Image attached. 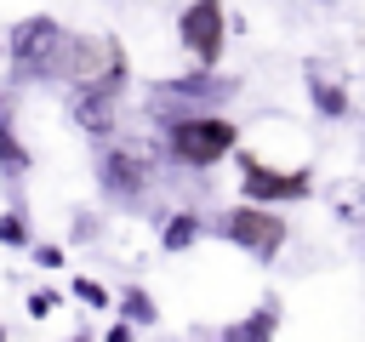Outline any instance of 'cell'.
Masks as SVG:
<instances>
[{
  "label": "cell",
  "instance_id": "cb8c5ba5",
  "mask_svg": "<svg viewBox=\"0 0 365 342\" xmlns=\"http://www.w3.org/2000/svg\"><path fill=\"white\" fill-rule=\"evenodd\" d=\"M0 63H6V34H0Z\"/></svg>",
  "mask_w": 365,
  "mask_h": 342
},
{
  "label": "cell",
  "instance_id": "2e32d148",
  "mask_svg": "<svg viewBox=\"0 0 365 342\" xmlns=\"http://www.w3.org/2000/svg\"><path fill=\"white\" fill-rule=\"evenodd\" d=\"M34 228H29V211L23 205H6L0 211V251H34Z\"/></svg>",
  "mask_w": 365,
  "mask_h": 342
},
{
  "label": "cell",
  "instance_id": "7402d4cb",
  "mask_svg": "<svg viewBox=\"0 0 365 342\" xmlns=\"http://www.w3.org/2000/svg\"><path fill=\"white\" fill-rule=\"evenodd\" d=\"M68 342H103V336H91V331H74V336H68Z\"/></svg>",
  "mask_w": 365,
  "mask_h": 342
},
{
  "label": "cell",
  "instance_id": "4fadbf2b",
  "mask_svg": "<svg viewBox=\"0 0 365 342\" xmlns=\"http://www.w3.org/2000/svg\"><path fill=\"white\" fill-rule=\"evenodd\" d=\"M205 234H211V217H205V211H194V205H177V211H165V217H160V251H165V256L194 251Z\"/></svg>",
  "mask_w": 365,
  "mask_h": 342
},
{
  "label": "cell",
  "instance_id": "484cf974",
  "mask_svg": "<svg viewBox=\"0 0 365 342\" xmlns=\"http://www.w3.org/2000/svg\"><path fill=\"white\" fill-rule=\"evenodd\" d=\"M359 274H365V251H359Z\"/></svg>",
  "mask_w": 365,
  "mask_h": 342
},
{
  "label": "cell",
  "instance_id": "e0dca14e",
  "mask_svg": "<svg viewBox=\"0 0 365 342\" xmlns=\"http://www.w3.org/2000/svg\"><path fill=\"white\" fill-rule=\"evenodd\" d=\"M68 296L86 302V308H114V302H120V291H108V285L91 279V274H74V279H68Z\"/></svg>",
  "mask_w": 365,
  "mask_h": 342
},
{
  "label": "cell",
  "instance_id": "44dd1931",
  "mask_svg": "<svg viewBox=\"0 0 365 342\" xmlns=\"http://www.w3.org/2000/svg\"><path fill=\"white\" fill-rule=\"evenodd\" d=\"M103 342H137V325H125V319H114V325L103 331Z\"/></svg>",
  "mask_w": 365,
  "mask_h": 342
},
{
  "label": "cell",
  "instance_id": "8fae6325",
  "mask_svg": "<svg viewBox=\"0 0 365 342\" xmlns=\"http://www.w3.org/2000/svg\"><path fill=\"white\" fill-rule=\"evenodd\" d=\"M319 205H325L331 222H342V228H365V177H359V171H336V177H325V182H319Z\"/></svg>",
  "mask_w": 365,
  "mask_h": 342
},
{
  "label": "cell",
  "instance_id": "603a6c76",
  "mask_svg": "<svg viewBox=\"0 0 365 342\" xmlns=\"http://www.w3.org/2000/svg\"><path fill=\"white\" fill-rule=\"evenodd\" d=\"M0 120H11V103H6V91H0Z\"/></svg>",
  "mask_w": 365,
  "mask_h": 342
},
{
  "label": "cell",
  "instance_id": "d6986e66",
  "mask_svg": "<svg viewBox=\"0 0 365 342\" xmlns=\"http://www.w3.org/2000/svg\"><path fill=\"white\" fill-rule=\"evenodd\" d=\"M29 256H34V262H40L46 274H51V268H63V262H68V245H57V239H46V245H34Z\"/></svg>",
  "mask_w": 365,
  "mask_h": 342
},
{
  "label": "cell",
  "instance_id": "9c48e42d",
  "mask_svg": "<svg viewBox=\"0 0 365 342\" xmlns=\"http://www.w3.org/2000/svg\"><path fill=\"white\" fill-rule=\"evenodd\" d=\"M302 91H308V108L319 120H348L354 114V80L331 57H302Z\"/></svg>",
  "mask_w": 365,
  "mask_h": 342
},
{
  "label": "cell",
  "instance_id": "9a60e30c",
  "mask_svg": "<svg viewBox=\"0 0 365 342\" xmlns=\"http://www.w3.org/2000/svg\"><path fill=\"white\" fill-rule=\"evenodd\" d=\"M29 171H34L29 142L17 137V125H11V120H0V177H11V182H17V177H29Z\"/></svg>",
  "mask_w": 365,
  "mask_h": 342
},
{
  "label": "cell",
  "instance_id": "7a4b0ae2",
  "mask_svg": "<svg viewBox=\"0 0 365 342\" xmlns=\"http://www.w3.org/2000/svg\"><path fill=\"white\" fill-rule=\"evenodd\" d=\"M57 86L63 91H108V97H125L131 91V51H125V40L108 34V28H74Z\"/></svg>",
  "mask_w": 365,
  "mask_h": 342
},
{
  "label": "cell",
  "instance_id": "5bb4252c",
  "mask_svg": "<svg viewBox=\"0 0 365 342\" xmlns=\"http://www.w3.org/2000/svg\"><path fill=\"white\" fill-rule=\"evenodd\" d=\"M114 314H120L125 325H137V331H154V325H160V302H154V291H143V285H125L120 302H114Z\"/></svg>",
  "mask_w": 365,
  "mask_h": 342
},
{
  "label": "cell",
  "instance_id": "3957f363",
  "mask_svg": "<svg viewBox=\"0 0 365 342\" xmlns=\"http://www.w3.org/2000/svg\"><path fill=\"white\" fill-rule=\"evenodd\" d=\"M68 23L51 17V11H29L6 28V74L11 86H46L63 74V57H68Z\"/></svg>",
  "mask_w": 365,
  "mask_h": 342
},
{
  "label": "cell",
  "instance_id": "ac0fdd59",
  "mask_svg": "<svg viewBox=\"0 0 365 342\" xmlns=\"http://www.w3.org/2000/svg\"><path fill=\"white\" fill-rule=\"evenodd\" d=\"M63 302H68V291H57V285H40V291H29V296H23L29 319H51V314H57Z\"/></svg>",
  "mask_w": 365,
  "mask_h": 342
},
{
  "label": "cell",
  "instance_id": "30bf717a",
  "mask_svg": "<svg viewBox=\"0 0 365 342\" xmlns=\"http://www.w3.org/2000/svg\"><path fill=\"white\" fill-rule=\"evenodd\" d=\"M120 108H125V97H108V91H68V120H74L80 137H91L97 148L120 137Z\"/></svg>",
  "mask_w": 365,
  "mask_h": 342
},
{
  "label": "cell",
  "instance_id": "ba28073f",
  "mask_svg": "<svg viewBox=\"0 0 365 342\" xmlns=\"http://www.w3.org/2000/svg\"><path fill=\"white\" fill-rule=\"evenodd\" d=\"M234 97H240V74H222V68H188L154 86V103H177V108H222Z\"/></svg>",
  "mask_w": 365,
  "mask_h": 342
},
{
  "label": "cell",
  "instance_id": "52a82bcc",
  "mask_svg": "<svg viewBox=\"0 0 365 342\" xmlns=\"http://www.w3.org/2000/svg\"><path fill=\"white\" fill-rule=\"evenodd\" d=\"M177 51L194 68H222V57H228V6L222 0H188L177 11Z\"/></svg>",
  "mask_w": 365,
  "mask_h": 342
},
{
  "label": "cell",
  "instance_id": "ffe728a7",
  "mask_svg": "<svg viewBox=\"0 0 365 342\" xmlns=\"http://www.w3.org/2000/svg\"><path fill=\"white\" fill-rule=\"evenodd\" d=\"M103 234V217L97 211H74V228H68V239H97Z\"/></svg>",
  "mask_w": 365,
  "mask_h": 342
},
{
  "label": "cell",
  "instance_id": "8992f818",
  "mask_svg": "<svg viewBox=\"0 0 365 342\" xmlns=\"http://www.w3.org/2000/svg\"><path fill=\"white\" fill-rule=\"evenodd\" d=\"M234 165H240V200H251V205H302L319 194L314 165H268L251 148H240Z\"/></svg>",
  "mask_w": 365,
  "mask_h": 342
},
{
  "label": "cell",
  "instance_id": "7c38bea8",
  "mask_svg": "<svg viewBox=\"0 0 365 342\" xmlns=\"http://www.w3.org/2000/svg\"><path fill=\"white\" fill-rule=\"evenodd\" d=\"M279 325H285V302H279V296H262V302H257V308H245L240 319L217 325V331H211V342H274V336H279Z\"/></svg>",
  "mask_w": 365,
  "mask_h": 342
},
{
  "label": "cell",
  "instance_id": "6da1fadb",
  "mask_svg": "<svg viewBox=\"0 0 365 342\" xmlns=\"http://www.w3.org/2000/svg\"><path fill=\"white\" fill-rule=\"evenodd\" d=\"M160 142H165V165L211 171L240 154V120L228 108H177L160 120Z\"/></svg>",
  "mask_w": 365,
  "mask_h": 342
},
{
  "label": "cell",
  "instance_id": "277c9868",
  "mask_svg": "<svg viewBox=\"0 0 365 342\" xmlns=\"http://www.w3.org/2000/svg\"><path fill=\"white\" fill-rule=\"evenodd\" d=\"M160 160H165V142L154 137H114L97 148V188L108 205H125L137 211L148 194H154V177H160Z\"/></svg>",
  "mask_w": 365,
  "mask_h": 342
},
{
  "label": "cell",
  "instance_id": "d4e9b609",
  "mask_svg": "<svg viewBox=\"0 0 365 342\" xmlns=\"http://www.w3.org/2000/svg\"><path fill=\"white\" fill-rule=\"evenodd\" d=\"M314 6H336V0H314Z\"/></svg>",
  "mask_w": 365,
  "mask_h": 342
},
{
  "label": "cell",
  "instance_id": "5b68a950",
  "mask_svg": "<svg viewBox=\"0 0 365 342\" xmlns=\"http://www.w3.org/2000/svg\"><path fill=\"white\" fill-rule=\"evenodd\" d=\"M211 234L234 251H245L251 262H279V251L291 245V217L285 205H251V200H234L228 211L211 217Z\"/></svg>",
  "mask_w": 365,
  "mask_h": 342
}]
</instances>
